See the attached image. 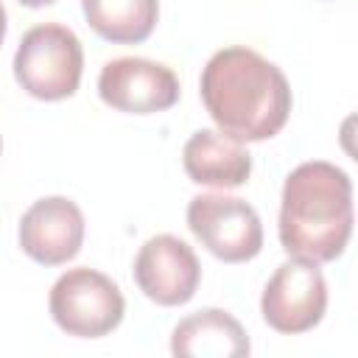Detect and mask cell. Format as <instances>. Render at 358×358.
Segmentation results:
<instances>
[{
  "instance_id": "cell-4",
  "label": "cell",
  "mask_w": 358,
  "mask_h": 358,
  "mask_svg": "<svg viewBox=\"0 0 358 358\" xmlns=\"http://www.w3.org/2000/svg\"><path fill=\"white\" fill-rule=\"evenodd\" d=\"M53 322L76 338H101L112 333L126 313V299L117 282L95 268L64 271L48 296Z\"/></svg>"
},
{
  "instance_id": "cell-13",
  "label": "cell",
  "mask_w": 358,
  "mask_h": 358,
  "mask_svg": "<svg viewBox=\"0 0 358 358\" xmlns=\"http://www.w3.org/2000/svg\"><path fill=\"white\" fill-rule=\"evenodd\" d=\"M6 31H8V17H6V8H3V3H0V45H3V39H6Z\"/></svg>"
},
{
  "instance_id": "cell-2",
  "label": "cell",
  "mask_w": 358,
  "mask_h": 358,
  "mask_svg": "<svg viewBox=\"0 0 358 358\" xmlns=\"http://www.w3.org/2000/svg\"><path fill=\"white\" fill-rule=\"evenodd\" d=\"M352 235V182L324 159L296 165L282 185L280 243L291 257L330 263Z\"/></svg>"
},
{
  "instance_id": "cell-10",
  "label": "cell",
  "mask_w": 358,
  "mask_h": 358,
  "mask_svg": "<svg viewBox=\"0 0 358 358\" xmlns=\"http://www.w3.org/2000/svg\"><path fill=\"white\" fill-rule=\"evenodd\" d=\"M182 165L190 182L221 190L246 185L252 173V157L243 143L213 129H199L190 134L182 148Z\"/></svg>"
},
{
  "instance_id": "cell-9",
  "label": "cell",
  "mask_w": 358,
  "mask_h": 358,
  "mask_svg": "<svg viewBox=\"0 0 358 358\" xmlns=\"http://www.w3.org/2000/svg\"><path fill=\"white\" fill-rule=\"evenodd\" d=\"M17 241L34 263L62 266L81 252L84 213L67 196H45L22 213Z\"/></svg>"
},
{
  "instance_id": "cell-12",
  "label": "cell",
  "mask_w": 358,
  "mask_h": 358,
  "mask_svg": "<svg viewBox=\"0 0 358 358\" xmlns=\"http://www.w3.org/2000/svg\"><path fill=\"white\" fill-rule=\"evenodd\" d=\"M87 25L106 42H145L159 17V0H81Z\"/></svg>"
},
{
  "instance_id": "cell-6",
  "label": "cell",
  "mask_w": 358,
  "mask_h": 358,
  "mask_svg": "<svg viewBox=\"0 0 358 358\" xmlns=\"http://www.w3.org/2000/svg\"><path fill=\"white\" fill-rule=\"evenodd\" d=\"M327 310V282L319 263L291 257L285 260L263 288L260 313L277 333H308Z\"/></svg>"
},
{
  "instance_id": "cell-15",
  "label": "cell",
  "mask_w": 358,
  "mask_h": 358,
  "mask_svg": "<svg viewBox=\"0 0 358 358\" xmlns=\"http://www.w3.org/2000/svg\"><path fill=\"white\" fill-rule=\"evenodd\" d=\"M0 151H3V140H0Z\"/></svg>"
},
{
  "instance_id": "cell-14",
  "label": "cell",
  "mask_w": 358,
  "mask_h": 358,
  "mask_svg": "<svg viewBox=\"0 0 358 358\" xmlns=\"http://www.w3.org/2000/svg\"><path fill=\"white\" fill-rule=\"evenodd\" d=\"M22 6H28V8H42V6H50V3H56V0H20Z\"/></svg>"
},
{
  "instance_id": "cell-7",
  "label": "cell",
  "mask_w": 358,
  "mask_h": 358,
  "mask_svg": "<svg viewBox=\"0 0 358 358\" xmlns=\"http://www.w3.org/2000/svg\"><path fill=\"white\" fill-rule=\"evenodd\" d=\"M98 95L117 112L154 115L171 109L179 101V78L162 62L120 56L103 64L98 76Z\"/></svg>"
},
{
  "instance_id": "cell-3",
  "label": "cell",
  "mask_w": 358,
  "mask_h": 358,
  "mask_svg": "<svg viewBox=\"0 0 358 358\" xmlns=\"http://www.w3.org/2000/svg\"><path fill=\"white\" fill-rule=\"evenodd\" d=\"M84 73V48L62 22H45L25 31L14 53L17 84L39 101H62L76 95Z\"/></svg>"
},
{
  "instance_id": "cell-11",
  "label": "cell",
  "mask_w": 358,
  "mask_h": 358,
  "mask_svg": "<svg viewBox=\"0 0 358 358\" xmlns=\"http://www.w3.org/2000/svg\"><path fill=\"white\" fill-rule=\"evenodd\" d=\"M249 350L243 324L221 308H201L171 333V352L176 358H243Z\"/></svg>"
},
{
  "instance_id": "cell-8",
  "label": "cell",
  "mask_w": 358,
  "mask_h": 358,
  "mask_svg": "<svg viewBox=\"0 0 358 358\" xmlns=\"http://www.w3.org/2000/svg\"><path fill=\"white\" fill-rule=\"evenodd\" d=\"M131 274L137 288L151 302L176 308L193 299L201 280V266L196 252L182 238L154 235L140 246Z\"/></svg>"
},
{
  "instance_id": "cell-1",
  "label": "cell",
  "mask_w": 358,
  "mask_h": 358,
  "mask_svg": "<svg viewBox=\"0 0 358 358\" xmlns=\"http://www.w3.org/2000/svg\"><path fill=\"white\" fill-rule=\"evenodd\" d=\"M199 87L201 103L218 131L238 143H260L280 134L291 115L285 73L243 45L213 53Z\"/></svg>"
},
{
  "instance_id": "cell-5",
  "label": "cell",
  "mask_w": 358,
  "mask_h": 358,
  "mask_svg": "<svg viewBox=\"0 0 358 358\" xmlns=\"http://www.w3.org/2000/svg\"><path fill=\"white\" fill-rule=\"evenodd\" d=\"M187 227L196 241L224 263H246L263 249L257 210L227 193H201L187 204Z\"/></svg>"
}]
</instances>
